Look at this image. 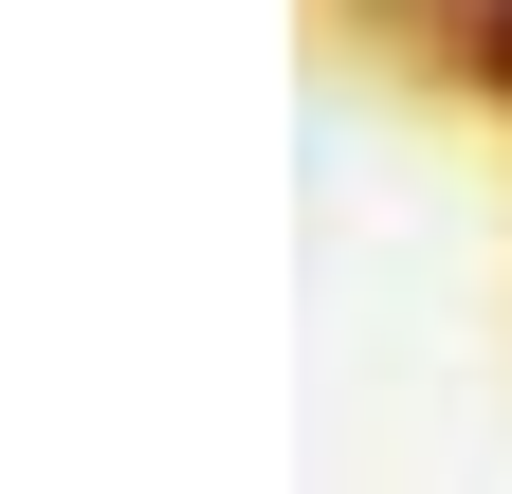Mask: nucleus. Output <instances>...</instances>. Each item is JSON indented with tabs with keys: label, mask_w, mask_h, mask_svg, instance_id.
<instances>
[{
	"label": "nucleus",
	"mask_w": 512,
	"mask_h": 494,
	"mask_svg": "<svg viewBox=\"0 0 512 494\" xmlns=\"http://www.w3.org/2000/svg\"><path fill=\"white\" fill-rule=\"evenodd\" d=\"M421 19H458L476 55H512V0H421Z\"/></svg>",
	"instance_id": "1"
}]
</instances>
